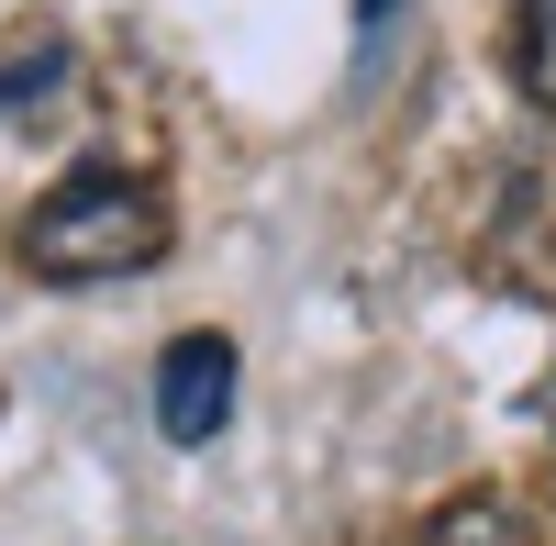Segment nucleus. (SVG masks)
Masks as SVG:
<instances>
[{
    "instance_id": "nucleus-3",
    "label": "nucleus",
    "mask_w": 556,
    "mask_h": 546,
    "mask_svg": "<svg viewBox=\"0 0 556 546\" xmlns=\"http://www.w3.org/2000/svg\"><path fill=\"white\" fill-rule=\"evenodd\" d=\"M513 67H523V89L556 112V0H513Z\"/></svg>"
},
{
    "instance_id": "nucleus-4",
    "label": "nucleus",
    "mask_w": 556,
    "mask_h": 546,
    "mask_svg": "<svg viewBox=\"0 0 556 546\" xmlns=\"http://www.w3.org/2000/svg\"><path fill=\"white\" fill-rule=\"evenodd\" d=\"M424 546H513V513H501L490 491H468V502H445V513L424 524Z\"/></svg>"
},
{
    "instance_id": "nucleus-5",
    "label": "nucleus",
    "mask_w": 556,
    "mask_h": 546,
    "mask_svg": "<svg viewBox=\"0 0 556 546\" xmlns=\"http://www.w3.org/2000/svg\"><path fill=\"white\" fill-rule=\"evenodd\" d=\"M45 89H67V57H23V67H0V112L45 101Z\"/></svg>"
},
{
    "instance_id": "nucleus-6",
    "label": "nucleus",
    "mask_w": 556,
    "mask_h": 546,
    "mask_svg": "<svg viewBox=\"0 0 556 546\" xmlns=\"http://www.w3.org/2000/svg\"><path fill=\"white\" fill-rule=\"evenodd\" d=\"M379 12H390V0H367V23H379Z\"/></svg>"
},
{
    "instance_id": "nucleus-1",
    "label": "nucleus",
    "mask_w": 556,
    "mask_h": 546,
    "mask_svg": "<svg viewBox=\"0 0 556 546\" xmlns=\"http://www.w3.org/2000/svg\"><path fill=\"white\" fill-rule=\"evenodd\" d=\"M23 257H34V280H56V290L134 280V268L167 257V201L146 178H123V167H78V178H56V190L23 212Z\"/></svg>"
},
{
    "instance_id": "nucleus-2",
    "label": "nucleus",
    "mask_w": 556,
    "mask_h": 546,
    "mask_svg": "<svg viewBox=\"0 0 556 546\" xmlns=\"http://www.w3.org/2000/svg\"><path fill=\"white\" fill-rule=\"evenodd\" d=\"M235 390H245L235 335H167V357H156V424H167V446H212L223 424H235Z\"/></svg>"
}]
</instances>
